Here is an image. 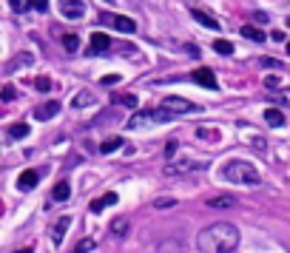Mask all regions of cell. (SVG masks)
<instances>
[{
    "mask_svg": "<svg viewBox=\"0 0 290 253\" xmlns=\"http://www.w3.org/2000/svg\"><path fill=\"white\" fill-rule=\"evenodd\" d=\"M239 245V230L231 222H213L197 236L199 253H233Z\"/></svg>",
    "mask_w": 290,
    "mask_h": 253,
    "instance_id": "obj_1",
    "label": "cell"
},
{
    "mask_svg": "<svg viewBox=\"0 0 290 253\" xmlns=\"http://www.w3.org/2000/svg\"><path fill=\"white\" fill-rule=\"evenodd\" d=\"M225 179L228 182H233V185H259V171H256L250 162H245V160H233V162H228L225 165Z\"/></svg>",
    "mask_w": 290,
    "mask_h": 253,
    "instance_id": "obj_2",
    "label": "cell"
},
{
    "mask_svg": "<svg viewBox=\"0 0 290 253\" xmlns=\"http://www.w3.org/2000/svg\"><path fill=\"white\" fill-rule=\"evenodd\" d=\"M197 105L185 100V97H163V103H160V111H165L168 117H179V114H188V111H194Z\"/></svg>",
    "mask_w": 290,
    "mask_h": 253,
    "instance_id": "obj_3",
    "label": "cell"
},
{
    "mask_svg": "<svg viewBox=\"0 0 290 253\" xmlns=\"http://www.w3.org/2000/svg\"><path fill=\"white\" fill-rule=\"evenodd\" d=\"M103 23L105 26H114L117 32H123V35H131V32H137V23L131 20V17H123V14H103Z\"/></svg>",
    "mask_w": 290,
    "mask_h": 253,
    "instance_id": "obj_4",
    "label": "cell"
},
{
    "mask_svg": "<svg viewBox=\"0 0 290 253\" xmlns=\"http://www.w3.org/2000/svg\"><path fill=\"white\" fill-rule=\"evenodd\" d=\"M60 12L63 17H69V20H77L85 14V3L83 0H60Z\"/></svg>",
    "mask_w": 290,
    "mask_h": 253,
    "instance_id": "obj_5",
    "label": "cell"
},
{
    "mask_svg": "<svg viewBox=\"0 0 290 253\" xmlns=\"http://www.w3.org/2000/svg\"><path fill=\"white\" fill-rule=\"evenodd\" d=\"M111 48V37L105 32H94L91 40H88V54H105Z\"/></svg>",
    "mask_w": 290,
    "mask_h": 253,
    "instance_id": "obj_6",
    "label": "cell"
},
{
    "mask_svg": "<svg viewBox=\"0 0 290 253\" xmlns=\"http://www.w3.org/2000/svg\"><path fill=\"white\" fill-rule=\"evenodd\" d=\"M239 134H242L245 139H248V145H253L259 154H265L267 151V142H265V137L262 134H256L253 128H248V126H239Z\"/></svg>",
    "mask_w": 290,
    "mask_h": 253,
    "instance_id": "obj_7",
    "label": "cell"
},
{
    "mask_svg": "<svg viewBox=\"0 0 290 253\" xmlns=\"http://www.w3.org/2000/svg\"><path fill=\"white\" fill-rule=\"evenodd\" d=\"M205 165L199 162H179V165H165V173L168 176H179V173H194V171H202Z\"/></svg>",
    "mask_w": 290,
    "mask_h": 253,
    "instance_id": "obj_8",
    "label": "cell"
},
{
    "mask_svg": "<svg viewBox=\"0 0 290 253\" xmlns=\"http://www.w3.org/2000/svg\"><path fill=\"white\" fill-rule=\"evenodd\" d=\"M60 111V103L57 100H51V103H43L35 108V120H51V117H57Z\"/></svg>",
    "mask_w": 290,
    "mask_h": 253,
    "instance_id": "obj_9",
    "label": "cell"
},
{
    "mask_svg": "<svg viewBox=\"0 0 290 253\" xmlns=\"http://www.w3.org/2000/svg\"><path fill=\"white\" fill-rule=\"evenodd\" d=\"M69 225H71L69 216H60L57 219V225L51 228V242H54V245H60V242L66 239V230H69Z\"/></svg>",
    "mask_w": 290,
    "mask_h": 253,
    "instance_id": "obj_10",
    "label": "cell"
},
{
    "mask_svg": "<svg viewBox=\"0 0 290 253\" xmlns=\"http://www.w3.org/2000/svg\"><path fill=\"white\" fill-rule=\"evenodd\" d=\"M194 83L205 85V88H216V77H213V71H210V69H199V71H194Z\"/></svg>",
    "mask_w": 290,
    "mask_h": 253,
    "instance_id": "obj_11",
    "label": "cell"
},
{
    "mask_svg": "<svg viewBox=\"0 0 290 253\" xmlns=\"http://www.w3.org/2000/svg\"><path fill=\"white\" fill-rule=\"evenodd\" d=\"M37 182H40V173H37V171H23V173H20V179H17L20 191H32Z\"/></svg>",
    "mask_w": 290,
    "mask_h": 253,
    "instance_id": "obj_12",
    "label": "cell"
},
{
    "mask_svg": "<svg viewBox=\"0 0 290 253\" xmlns=\"http://www.w3.org/2000/svg\"><path fill=\"white\" fill-rule=\"evenodd\" d=\"M128 228H131V222H128L125 216H117L114 222H111V236H114V239H123L128 233Z\"/></svg>",
    "mask_w": 290,
    "mask_h": 253,
    "instance_id": "obj_13",
    "label": "cell"
},
{
    "mask_svg": "<svg viewBox=\"0 0 290 253\" xmlns=\"http://www.w3.org/2000/svg\"><path fill=\"white\" fill-rule=\"evenodd\" d=\"M69 196H71V185L69 182H57L54 188H51V199H54V202H66Z\"/></svg>",
    "mask_w": 290,
    "mask_h": 253,
    "instance_id": "obj_14",
    "label": "cell"
},
{
    "mask_svg": "<svg viewBox=\"0 0 290 253\" xmlns=\"http://www.w3.org/2000/svg\"><path fill=\"white\" fill-rule=\"evenodd\" d=\"M191 17L197 20V23H202V26H208V29H219V23L210 17L208 12H202V9H191Z\"/></svg>",
    "mask_w": 290,
    "mask_h": 253,
    "instance_id": "obj_15",
    "label": "cell"
},
{
    "mask_svg": "<svg viewBox=\"0 0 290 253\" xmlns=\"http://www.w3.org/2000/svg\"><path fill=\"white\" fill-rule=\"evenodd\" d=\"M105 205H117V194H105V196H100V199H94L88 211H91V213H100Z\"/></svg>",
    "mask_w": 290,
    "mask_h": 253,
    "instance_id": "obj_16",
    "label": "cell"
},
{
    "mask_svg": "<svg viewBox=\"0 0 290 253\" xmlns=\"http://www.w3.org/2000/svg\"><path fill=\"white\" fill-rule=\"evenodd\" d=\"M236 205V199L231 194H222V196H210L208 199V208H233Z\"/></svg>",
    "mask_w": 290,
    "mask_h": 253,
    "instance_id": "obj_17",
    "label": "cell"
},
{
    "mask_svg": "<svg viewBox=\"0 0 290 253\" xmlns=\"http://www.w3.org/2000/svg\"><path fill=\"white\" fill-rule=\"evenodd\" d=\"M265 120H267V126H273V128H282V126H285V114H282L279 108H267V111H265Z\"/></svg>",
    "mask_w": 290,
    "mask_h": 253,
    "instance_id": "obj_18",
    "label": "cell"
},
{
    "mask_svg": "<svg viewBox=\"0 0 290 253\" xmlns=\"http://www.w3.org/2000/svg\"><path fill=\"white\" fill-rule=\"evenodd\" d=\"M35 63V57L32 54H20V57H14L9 66H6V74H14V69H20V66H32Z\"/></svg>",
    "mask_w": 290,
    "mask_h": 253,
    "instance_id": "obj_19",
    "label": "cell"
},
{
    "mask_svg": "<svg viewBox=\"0 0 290 253\" xmlns=\"http://www.w3.org/2000/svg\"><path fill=\"white\" fill-rule=\"evenodd\" d=\"M9 137L12 139H26L29 137V126H26V123H14V126H9Z\"/></svg>",
    "mask_w": 290,
    "mask_h": 253,
    "instance_id": "obj_20",
    "label": "cell"
},
{
    "mask_svg": "<svg viewBox=\"0 0 290 253\" xmlns=\"http://www.w3.org/2000/svg\"><path fill=\"white\" fill-rule=\"evenodd\" d=\"M242 37L245 40H253V43H262V40H265V35H262L259 29H253V26H242Z\"/></svg>",
    "mask_w": 290,
    "mask_h": 253,
    "instance_id": "obj_21",
    "label": "cell"
},
{
    "mask_svg": "<svg viewBox=\"0 0 290 253\" xmlns=\"http://www.w3.org/2000/svg\"><path fill=\"white\" fill-rule=\"evenodd\" d=\"M120 148H123V139H120V137L105 139L103 145H100V151H103V154H111V151H120Z\"/></svg>",
    "mask_w": 290,
    "mask_h": 253,
    "instance_id": "obj_22",
    "label": "cell"
},
{
    "mask_svg": "<svg viewBox=\"0 0 290 253\" xmlns=\"http://www.w3.org/2000/svg\"><path fill=\"white\" fill-rule=\"evenodd\" d=\"M91 103H94L91 91H80L77 97H74V105H77V108H85V105H91Z\"/></svg>",
    "mask_w": 290,
    "mask_h": 253,
    "instance_id": "obj_23",
    "label": "cell"
},
{
    "mask_svg": "<svg viewBox=\"0 0 290 253\" xmlns=\"http://www.w3.org/2000/svg\"><path fill=\"white\" fill-rule=\"evenodd\" d=\"M114 103L128 105V108H137V97H134V94H117V97H114Z\"/></svg>",
    "mask_w": 290,
    "mask_h": 253,
    "instance_id": "obj_24",
    "label": "cell"
},
{
    "mask_svg": "<svg viewBox=\"0 0 290 253\" xmlns=\"http://www.w3.org/2000/svg\"><path fill=\"white\" fill-rule=\"evenodd\" d=\"M273 103L290 105V88H279V91H273Z\"/></svg>",
    "mask_w": 290,
    "mask_h": 253,
    "instance_id": "obj_25",
    "label": "cell"
},
{
    "mask_svg": "<svg viewBox=\"0 0 290 253\" xmlns=\"http://www.w3.org/2000/svg\"><path fill=\"white\" fill-rule=\"evenodd\" d=\"M63 46L69 48V51H77V46H80L77 35H66V37H63Z\"/></svg>",
    "mask_w": 290,
    "mask_h": 253,
    "instance_id": "obj_26",
    "label": "cell"
},
{
    "mask_svg": "<svg viewBox=\"0 0 290 253\" xmlns=\"http://www.w3.org/2000/svg\"><path fill=\"white\" fill-rule=\"evenodd\" d=\"M213 48H216L219 54H231V51H233V46L228 43V40H216V43H213Z\"/></svg>",
    "mask_w": 290,
    "mask_h": 253,
    "instance_id": "obj_27",
    "label": "cell"
},
{
    "mask_svg": "<svg viewBox=\"0 0 290 253\" xmlns=\"http://www.w3.org/2000/svg\"><path fill=\"white\" fill-rule=\"evenodd\" d=\"M9 3H12L14 12H26V9H29V3H35V0H9Z\"/></svg>",
    "mask_w": 290,
    "mask_h": 253,
    "instance_id": "obj_28",
    "label": "cell"
},
{
    "mask_svg": "<svg viewBox=\"0 0 290 253\" xmlns=\"http://www.w3.org/2000/svg\"><path fill=\"white\" fill-rule=\"evenodd\" d=\"M88 251H94V239H83L80 245H77V251H74V253H88Z\"/></svg>",
    "mask_w": 290,
    "mask_h": 253,
    "instance_id": "obj_29",
    "label": "cell"
},
{
    "mask_svg": "<svg viewBox=\"0 0 290 253\" xmlns=\"http://www.w3.org/2000/svg\"><path fill=\"white\" fill-rule=\"evenodd\" d=\"M174 205H176V199H168V196H163V199H157V202H154L157 211H160V208H174Z\"/></svg>",
    "mask_w": 290,
    "mask_h": 253,
    "instance_id": "obj_30",
    "label": "cell"
},
{
    "mask_svg": "<svg viewBox=\"0 0 290 253\" xmlns=\"http://www.w3.org/2000/svg\"><path fill=\"white\" fill-rule=\"evenodd\" d=\"M265 85H267V88H273V91H279V74H267Z\"/></svg>",
    "mask_w": 290,
    "mask_h": 253,
    "instance_id": "obj_31",
    "label": "cell"
},
{
    "mask_svg": "<svg viewBox=\"0 0 290 253\" xmlns=\"http://www.w3.org/2000/svg\"><path fill=\"white\" fill-rule=\"evenodd\" d=\"M37 91H48V88H51V80H48V77H37Z\"/></svg>",
    "mask_w": 290,
    "mask_h": 253,
    "instance_id": "obj_32",
    "label": "cell"
},
{
    "mask_svg": "<svg viewBox=\"0 0 290 253\" xmlns=\"http://www.w3.org/2000/svg\"><path fill=\"white\" fill-rule=\"evenodd\" d=\"M14 100V85H3V103H12Z\"/></svg>",
    "mask_w": 290,
    "mask_h": 253,
    "instance_id": "obj_33",
    "label": "cell"
},
{
    "mask_svg": "<svg viewBox=\"0 0 290 253\" xmlns=\"http://www.w3.org/2000/svg\"><path fill=\"white\" fill-rule=\"evenodd\" d=\"M176 148H179V145H176V139H168V145H165V157L171 160V157L176 154Z\"/></svg>",
    "mask_w": 290,
    "mask_h": 253,
    "instance_id": "obj_34",
    "label": "cell"
},
{
    "mask_svg": "<svg viewBox=\"0 0 290 253\" xmlns=\"http://www.w3.org/2000/svg\"><path fill=\"white\" fill-rule=\"evenodd\" d=\"M32 6H35L37 12H46V9H48V0H35Z\"/></svg>",
    "mask_w": 290,
    "mask_h": 253,
    "instance_id": "obj_35",
    "label": "cell"
},
{
    "mask_svg": "<svg viewBox=\"0 0 290 253\" xmlns=\"http://www.w3.org/2000/svg\"><path fill=\"white\" fill-rule=\"evenodd\" d=\"M262 66H273V69H282V63H279V60H270V57L262 60Z\"/></svg>",
    "mask_w": 290,
    "mask_h": 253,
    "instance_id": "obj_36",
    "label": "cell"
},
{
    "mask_svg": "<svg viewBox=\"0 0 290 253\" xmlns=\"http://www.w3.org/2000/svg\"><path fill=\"white\" fill-rule=\"evenodd\" d=\"M114 83H120V74H114V77H103V85H114Z\"/></svg>",
    "mask_w": 290,
    "mask_h": 253,
    "instance_id": "obj_37",
    "label": "cell"
},
{
    "mask_svg": "<svg viewBox=\"0 0 290 253\" xmlns=\"http://www.w3.org/2000/svg\"><path fill=\"white\" fill-rule=\"evenodd\" d=\"M185 51H188V54H191V57H199V48H197V46H191V43H188V46H185Z\"/></svg>",
    "mask_w": 290,
    "mask_h": 253,
    "instance_id": "obj_38",
    "label": "cell"
},
{
    "mask_svg": "<svg viewBox=\"0 0 290 253\" xmlns=\"http://www.w3.org/2000/svg\"><path fill=\"white\" fill-rule=\"evenodd\" d=\"M17 253H32V248H23V251H17Z\"/></svg>",
    "mask_w": 290,
    "mask_h": 253,
    "instance_id": "obj_39",
    "label": "cell"
},
{
    "mask_svg": "<svg viewBox=\"0 0 290 253\" xmlns=\"http://www.w3.org/2000/svg\"><path fill=\"white\" fill-rule=\"evenodd\" d=\"M288 54H290V43H288Z\"/></svg>",
    "mask_w": 290,
    "mask_h": 253,
    "instance_id": "obj_40",
    "label": "cell"
},
{
    "mask_svg": "<svg viewBox=\"0 0 290 253\" xmlns=\"http://www.w3.org/2000/svg\"><path fill=\"white\" fill-rule=\"evenodd\" d=\"M288 26H290V20H288Z\"/></svg>",
    "mask_w": 290,
    "mask_h": 253,
    "instance_id": "obj_41",
    "label": "cell"
}]
</instances>
